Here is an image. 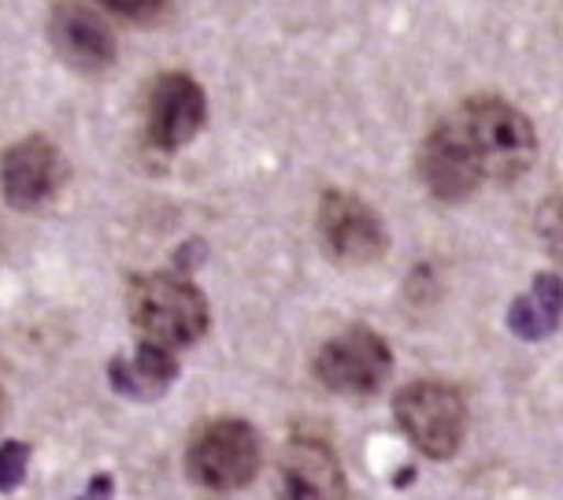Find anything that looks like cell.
I'll list each match as a JSON object with an SVG mask.
<instances>
[{
    "label": "cell",
    "mask_w": 563,
    "mask_h": 500,
    "mask_svg": "<svg viewBox=\"0 0 563 500\" xmlns=\"http://www.w3.org/2000/svg\"><path fill=\"white\" fill-rule=\"evenodd\" d=\"M460 134L467 137V145L475 148L486 178H519L534 164L538 156V137L530 119L511 108L500 97H471L456 115Z\"/></svg>",
    "instance_id": "obj_1"
},
{
    "label": "cell",
    "mask_w": 563,
    "mask_h": 500,
    "mask_svg": "<svg viewBox=\"0 0 563 500\" xmlns=\"http://www.w3.org/2000/svg\"><path fill=\"white\" fill-rule=\"evenodd\" d=\"M130 319L141 330V342L175 353L205 337L208 304L200 289L183 275H145L130 289Z\"/></svg>",
    "instance_id": "obj_2"
},
{
    "label": "cell",
    "mask_w": 563,
    "mask_h": 500,
    "mask_svg": "<svg viewBox=\"0 0 563 500\" xmlns=\"http://www.w3.org/2000/svg\"><path fill=\"white\" fill-rule=\"evenodd\" d=\"M394 412L408 442L430 459H449L464 445L467 404L445 382H408L394 400Z\"/></svg>",
    "instance_id": "obj_3"
},
{
    "label": "cell",
    "mask_w": 563,
    "mask_h": 500,
    "mask_svg": "<svg viewBox=\"0 0 563 500\" xmlns=\"http://www.w3.org/2000/svg\"><path fill=\"white\" fill-rule=\"evenodd\" d=\"M186 471L211 493L245 489L260 471V437L245 419H216L194 437Z\"/></svg>",
    "instance_id": "obj_4"
},
{
    "label": "cell",
    "mask_w": 563,
    "mask_h": 500,
    "mask_svg": "<svg viewBox=\"0 0 563 500\" xmlns=\"http://www.w3.org/2000/svg\"><path fill=\"white\" fill-rule=\"evenodd\" d=\"M389 371H394L389 345L367 326L341 330L316 356V378L341 397H375Z\"/></svg>",
    "instance_id": "obj_5"
},
{
    "label": "cell",
    "mask_w": 563,
    "mask_h": 500,
    "mask_svg": "<svg viewBox=\"0 0 563 500\" xmlns=\"http://www.w3.org/2000/svg\"><path fill=\"white\" fill-rule=\"evenodd\" d=\"M319 237H323L327 253L338 264H375L386 253V226L375 215V208H367L360 197L352 193H330L319 200Z\"/></svg>",
    "instance_id": "obj_6"
},
{
    "label": "cell",
    "mask_w": 563,
    "mask_h": 500,
    "mask_svg": "<svg viewBox=\"0 0 563 500\" xmlns=\"http://www.w3.org/2000/svg\"><path fill=\"white\" fill-rule=\"evenodd\" d=\"M419 175L422 186L438 200H464L486 182V171H482L467 137L460 134L456 119H441L427 134V142L419 148Z\"/></svg>",
    "instance_id": "obj_7"
},
{
    "label": "cell",
    "mask_w": 563,
    "mask_h": 500,
    "mask_svg": "<svg viewBox=\"0 0 563 500\" xmlns=\"http://www.w3.org/2000/svg\"><path fill=\"white\" fill-rule=\"evenodd\" d=\"M278 500H349L341 459L323 437L297 434L278 464Z\"/></svg>",
    "instance_id": "obj_8"
},
{
    "label": "cell",
    "mask_w": 563,
    "mask_h": 500,
    "mask_svg": "<svg viewBox=\"0 0 563 500\" xmlns=\"http://www.w3.org/2000/svg\"><path fill=\"white\" fill-rule=\"evenodd\" d=\"M59 182H64V159H59V148L42 134L15 142L0 159L4 200L12 208H23V212H34L45 200H53Z\"/></svg>",
    "instance_id": "obj_9"
},
{
    "label": "cell",
    "mask_w": 563,
    "mask_h": 500,
    "mask_svg": "<svg viewBox=\"0 0 563 500\" xmlns=\"http://www.w3.org/2000/svg\"><path fill=\"white\" fill-rule=\"evenodd\" d=\"M208 100L194 78L183 71L159 75L148 93V137L156 148H183L205 126Z\"/></svg>",
    "instance_id": "obj_10"
},
{
    "label": "cell",
    "mask_w": 563,
    "mask_h": 500,
    "mask_svg": "<svg viewBox=\"0 0 563 500\" xmlns=\"http://www.w3.org/2000/svg\"><path fill=\"white\" fill-rule=\"evenodd\" d=\"M53 42L78 71H104L115 59V37L93 8L59 4L53 12Z\"/></svg>",
    "instance_id": "obj_11"
},
{
    "label": "cell",
    "mask_w": 563,
    "mask_h": 500,
    "mask_svg": "<svg viewBox=\"0 0 563 500\" xmlns=\"http://www.w3.org/2000/svg\"><path fill=\"white\" fill-rule=\"evenodd\" d=\"M108 378H112L115 393L130 400H156L178 378V359L164 345L141 342L134 356H115L108 364Z\"/></svg>",
    "instance_id": "obj_12"
},
{
    "label": "cell",
    "mask_w": 563,
    "mask_h": 500,
    "mask_svg": "<svg viewBox=\"0 0 563 500\" xmlns=\"http://www.w3.org/2000/svg\"><path fill=\"white\" fill-rule=\"evenodd\" d=\"M563 319V278L560 275H538L534 286L522 293L508 312L511 334L522 342H541Z\"/></svg>",
    "instance_id": "obj_13"
},
{
    "label": "cell",
    "mask_w": 563,
    "mask_h": 500,
    "mask_svg": "<svg viewBox=\"0 0 563 500\" xmlns=\"http://www.w3.org/2000/svg\"><path fill=\"white\" fill-rule=\"evenodd\" d=\"M30 467V445L26 442H4L0 445V493H15Z\"/></svg>",
    "instance_id": "obj_14"
},
{
    "label": "cell",
    "mask_w": 563,
    "mask_h": 500,
    "mask_svg": "<svg viewBox=\"0 0 563 500\" xmlns=\"http://www.w3.org/2000/svg\"><path fill=\"white\" fill-rule=\"evenodd\" d=\"M100 4L123 19H134V23H153L156 15H164L167 0H100Z\"/></svg>",
    "instance_id": "obj_15"
},
{
    "label": "cell",
    "mask_w": 563,
    "mask_h": 500,
    "mask_svg": "<svg viewBox=\"0 0 563 500\" xmlns=\"http://www.w3.org/2000/svg\"><path fill=\"white\" fill-rule=\"evenodd\" d=\"M115 497V478L108 471L93 475V482H89V489L78 500H112Z\"/></svg>",
    "instance_id": "obj_16"
},
{
    "label": "cell",
    "mask_w": 563,
    "mask_h": 500,
    "mask_svg": "<svg viewBox=\"0 0 563 500\" xmlns=\"http://www.w3.org/2000/svg\"><path fill=\"white\" fill-rule=\"evenodd\" d=\"M552 245H556L560 253H563V212L552 215Z\"/></svg>",
    "instance_id": "obj_17"
},
{
    "label": "cell",
    "mask_w": 563,
    "mask_h": 500,
    "mask_svg": "<svg viewBox=\"0 0 563 500\" xmlns=\"http://www.w3.org/2000/svg\"><path fill=\"white\" fill-rule=\"evenodd\" d=\"M0 415H4V393H0Z\"/></svg>",
    "instance_id": "obj_18"
}]
</instances>
